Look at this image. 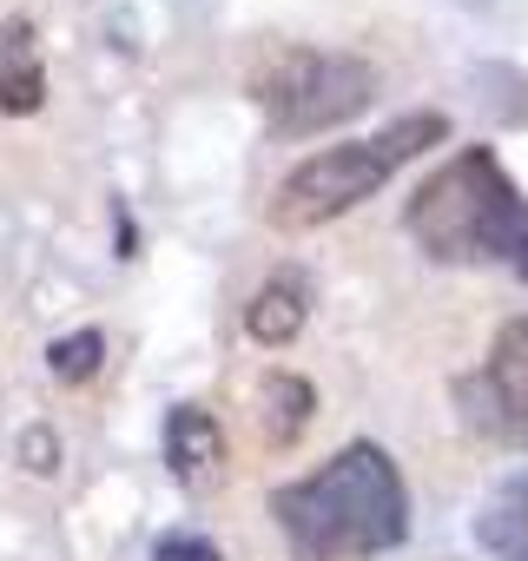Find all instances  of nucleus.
Instances as JSON below:
<instances>
[{
  "label": "nucleus",
  "mask_w": 528,
  "mask_h": 561,
  "mask_svg": "<svg viewBox=\"0 0 528 561\" xmlns=\"http://www.w3.org/2000/svg\"><path fill=\"white\" fill-rule=\"evenodd\" d=\"M272 522L291 561H377L410 541V489L383 443H344L324 469L272 489Z\"/></svg>",
  "instance_id": "1"
},
{
  "label": "nucleus",
  "mask_w": 528,
  "mask_h": 561,
  "mask_svg": "<svg viewBox=\"0 0 528 561\" xmlns=\"http://www.w3.org/2000/svg\"><path fill=\"white\" fill-rule=\"evenodd\" d=\"M403 231L436 264H502L528 285V198L495 159V146L449 152L403 205Z\"/></svg>",
  "instance_id": "2"
},
{
  "label": "nucleus",
  "mask_w": 528,
  "mask_h": 561,
  "mask_svg": "<svg viewBox=\"0 0 528 561\" xmlns=\"http://www.w3.org/2000/svg\"><path fill=\"white\" fill-rule=\"evenodd\" d=\"M449 139V119L443 113H403L390 119L383 133L370 139H351V146H324L311 152L305 165H291L272 192V225L278 231H318L344 211H357L377 185H390L410 159H423L429 146Z\"/></svg>",
  "instance_id": "3"
},
{
  "label": "nucleus",
  "mask_w": 528,
  "mask_h": 561,
  "mask_svg": "<svg viewBox=\"0 0 528 561\" xmlns=\"http://www.w3.org/2000/svg\"><path fill=\"white\" fill-rule=\"evenodd\" d=\"M251 100L278 139H311L357 119L377 100V67L331 47H278L251 73Z\"/></svg>",
  "instance_id": "4"
},
{
  "label": "nucleus",
  "mask_w": 528,
  "mask_h": 561,
  "mask_svg": "<svg viewBox=\"0 0 528 561\" xmlns=\"http://www.w3.org/2000/svg\"><path fill=\"white\" fill-rule=\"evenodd\" d=\"M456 410L475 436L502 449H528V318H508L489 357L456 383Z\"/></svg>",
  "instance_id": "5"
},
{
  "label": "nucleus",
  "mask_w": 528,
  "mask_h": 561,
  "mask_svg": "<svg viewBox=\"0 0 528 561\" xmlns=\"http://www.w3.org/2000/svg\"><path fill=\"white\" fill-rule=\"evenodd\" d=\"M165 469L179 489H211L225 476V430L205 403H179L165 416Z\"/></svg>",
  "instance_id": "6"
},
{
  "label": "nucleus",
  "mask_w": 528,
  "mask_h": 561,
  "mask_svg": "<svg viewBox=\"0 0 528 561\" xmlns=\"http://www.w3.org/2000/svg\"><path fill=\"white\" fill-rule=\"evenodd\" d=\"M475 548L489 561H528V469L502 476L475 508Z\"/></svg>",
  "instance_id": "7"
},
{
  "label": "nucleus",
  "mask_w": 528,
  "mask_h": 561,
  "mask_svg": "<svg viewBox=\"0 0 528 561\" xmlns=\"http://www.w3.org/2000/svg\"><path fill=\"white\" fill-rule=\"evenodd\" d=\"M305 318H311V285L298 271H278L272 285H257V298L244 305V331L257 344H291L305 331Z\"/></svg>",
  "instance_id": "8"
},
{
  "label": "nucleus",
  "mask_w": 528,
  "mask_h": 561,
  "mask_svg": "<svg viewBox=\"0 0 528 561\" xmlns=\"http://www.w3.org/2000/svg\"><path fill=\"white\" fill-rule=\"evenodd\" d=\"M41 100H47V73L34 54V27L14 21L0 27V113H41Z\"/></svg>",
  "instance_id": "9"
},
{
  "label": "nucleus",
  "mask_w": 528,
  "mask_h": 561,
  "mask_svg": "<svg viewBox=\"0 0 528 561\" xmlns=\"http://www.w3.org/2000/svg\"><path fill=\"white\" fill-rule=\"evenodd\" d=\"M311 383L305 377H272V383H264V443H291L305 423H311Z\"/></svg>",
  "instance_id": "10"
},
{
  "label": "nucleus",
  "mask_w": 528,
  "mask_h": 561,
  "mask_svg": "<svg viewBox=\"0 0 528 561\" xmlns=\"http://www.w3.org/2000/svg\"><path fill=\"white\" fill-rule=\"evenodd\" d=\"M100 351H106L100 331H73V337H60L47 357H54V377H60V383H87V377L100 370Z\"/></svg>",
  "instance_id": "11"
},
{
  "label": "nucleus",
  "mask_w": 528,
  "mask_h": 561,
  "mask_svg": "<svg viewBox=\"0 0 528 561\" xmlns=\"http://www.w3.org/2000/svg\"><path fill=\"white\" fill-rule=\"evenodd\" d=\"M152 561H225L205 535H159L152 541Z\"/></svg>",
  "instance_id": "12"
}]
</instances>
